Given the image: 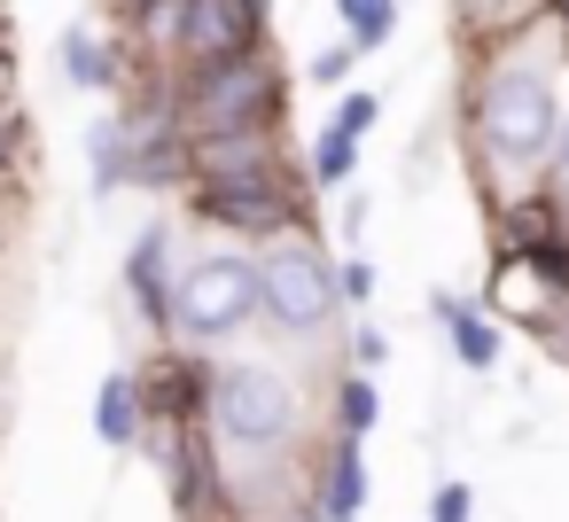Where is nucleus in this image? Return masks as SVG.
I'll return each instance as SVG.
<instances>
[{"label": "nucleus", "mask_w": 569, "mask_h": 522, "mask_svg": "<svg viewBox=\"0 0 569 522\" xmlns=\"http://www.w3.org/2000/svg\"><path fill=\"white\" fill-rule=\"evenodd\" d=\"M561 110H569V32L553 17H538L530 32L491 40V48H460L452 126H460V157H468L483 211L546 188Z\"/></svg>", "instance_id": "f257e3e1"}, {"label": "nucleus", "mask_w": 569, "mask_h": 522, "mask_svg": "<svg viewBox=\"0 0 569 522\" xmlns=\"http://www.w3.org/2000/svg\"><path fill=\"white\" fill-rule=\"evenodd\" d=\"M250 328H258V250L188 227V258H180V281H172V328H164V343H180L196 359H219Z\"/></svg>", "instance_id": "f03ea898"}, {"label": "nucleus", "mask_w": 569, "mask_h": 522, "mask_svg": "<svg viewBox=\"0 0 569 522\" xmlns=\"http://www.w3.org/2000/svg\"><path fill=\"white\" fill-rule=\"evenodd\" d=\"M343 320V289H336V250L297 227L281 242L258 250V328L281 343V351H328Z\"/></svg>", "instance_id": "7ed1b4c3"}, {"label": "nucleus", "mask_w": 569, "mask_h": 522, "mask_svg": "<svg viewBox=\"0 0 569 522\" xmlns=\"http://www.w3.org/2000/svg\"><path fill=\"white\" fill-rule=\"evenodd\" d=\"M172 110H180L188 141L273 133V126H289V71H281L273 48H250V56H227V63H196V71H172Z\"/></svg>", "instance_id": "20e7f679"}, {"label": "nucleus", "mask_w": 569, "mask_h": 522, "mask_svg": "<svg viewBox=\"0 0 569 522\" xmlns=\"http://www.w3.org/2000/svg\"><path fill=\"white\" fill-rule=\"evenodd\" d=\"M312 180H305V157L266 172V180H227V188H188V227L196 234H219V242H242V250H266L297 227H312Z\"/></svg>", "instance_id": "39448f33"}, {"label": "nucleus", "mask_w": 569, "mask_h": 522, "mask_svg": "<svg viewBox=\"0 0 569 522\" xmlns=\"http://www.w3.org/2000/svg\"><path fill=\"white\" fill-rule=\"evenodd\" d=\"M180 258H188V219H149L133 242H126V265H118V297L133 312V328L149 343H164L172 328V281H180Z\"/></svg>", "instance_id": "423d86ee"}, {"label": "nucleus", "mask_w": 569, "mask_h": 522, "mask_svg": "<svg viewBox=\"0 0 569 522\" xmlns=\"http://www.w3.org/2000/svg\"><path fill=\"white\" fill-rule=\"evenodd\" d=\"M250 48H273V0H180V63L172 71L227 63Z\"/></svg>", "instance_id": "0eeeda50"}, {"label": "nucleus", "mask_w": 569, "mask_h": 522, "mask_svg": "<svg viewBox=\"0 0 569 522\" xmlns=\"http://www.w3.org/2000/svg\"><path fill=\"white\" fill-rule=\"evenodd\" d=\"M56 71L71 79V94H118L141 63H133L126 32H110V24H94V17H71V24L56 32Z\"/></svg>", "instance_id": "6e6552de"}, {"label": "nucleus", "mask_w": 569, "mask_h": 522, "mask_svg": "<svg viewBox=\"0 0 569 522\" xmlns=\"http://www.w3.org/2000/svg\"><path fill=\"white\" fill-rule=\"evenodd\" d=\"M297 164L289 157V126L273 133H211V141H188V188H227V180H266Z\"/></svg>", "instance_id": "1a4fd4ad"}, {"label": "nucleus", "mask_w": 569, "mask_h": 522, "mask_svg": "<svg viewBox=\"0 0 569 522\" xmlns=\"http://www.w3.org/2000/svg\"><path fill=\"white\" fill-rule=\"evenodd\" d=\"M203 374H211V359H196L180 343H149L133 359V382H141L149 421H203Z\"/></svg>", "instance_id": "9d476101"}, {"label": "nucleus", "mask_w": 569, "mask_h": 522, "mask_svg": "<svg viewBox=\"0 0 569 522\" xmlns=\"http://www.w3.org/2000/svg\"><path fill=\"white\" fill-rule=\"evenodd\" d=\"M429 320L445 328V351H452V367H468V374H491L499 359H507V328L476 304V297H460V289H429Z\"/></svg>", "instance_id": "9b49d317"}, {"label": "nucleus", "mask_w": 569, "mask_h": 522, "mask_svg": "<svg viewBox=\"0 0 569 522\" xmlns=\"http://www.w3.org/2000/svg\"><path fill=\"white\" fill-rule=\"evenodd\" d=\"M367 444L359 436H328L312 460V514L320 522H359L367 514Z\"/></svg>", "instance_id": "f8f14e48"}, {"label": "nucleus", "mask_w": 569, "mask_h": 522, "mask_svg": "<svg viewBox=\"0 0 569 522\" xmlns=\"http://www.w3.org/2000/svg\"><path fill=\"white\" fill-rule=\"evenodd\" d=\"M483 227H491V258L569 242V219H561V203H553L546 188H538V195H515V203H491V211H483Z\"/></svg>", "instance_id": "ddd939ff"}, {"label": "nucleus", "mask_w": 569, "mask_h": 522, "mask_svg": "<svg viewBox=\"0 0 569 522\" xmlns=\"http://www.w3.org/2000/svg\"><path fill=\"white\" fill-rule=\"evenodd\" d=\"M141 429H149L141 382H133V367H110L102 390H94V436H102V452H141Z\"/></svg>", "instance_id": "4468645a"}, {"label": "nucleus", "mask_w": 569, "mask_h": 522, "mask_svg": "<svg viewBox=\"0 0 569 522\" xmlns=\"http://www.w3.org/2000/svg\"><path fill=\"white\" fill-rule=\"evenodd\" d=\"M87 188H94V203H118L133 188V133L118 110L87 126Z\"/></svg>", "instance_id": "2eb2a0df"}, {"label": "nucleus", "mask_w": 569, "mask_h": 522, "mask_svg": "<svg viewBox=\"0 0 569 522\" xmlns=\"http://www.w3.org/2000/svg\"><path fill=\"white\" fill-rule=\"evenodd\" d=\"M553 0H452V24H460V48H491V40H515L530 32Z\"/></svg>", "instance_id": "dca6fc26"}, {"label": "nucleus", "mask_w": 569, "mask_h": 522, "mask_svg": "<svg viewBox=\"0 0 569 522\" xmlns=\"http://www.w3.org/2000/svg\"><path fill=\"white\" fill-rule=\"evenodd\" d=\"M382 429V382L375 374H336V390H328V436H375Z\"/></svg>", "instance_id": "f3484780"}, {"label": "nucleus", "mask_w": 569, "mask_h": 522, "mask_svg": "<svg viewBox=\"0 0 569 522\" xmlns=\"http://www.w3.org/2000/svg\"><path fill=\"white\" fill-rule=\"evenodd\" d=\"M305 180H312V195H343V188L359 180V141L336 133V126H320V133L305 141Z\"/></svg>", "instance_id": "a211bd4d"}, {"label": "nucleus", "mask_w": 569, "mask_h": 522, "mask_svg": "<svg viewBox=\"0 0 569 522\" xmlns=\"http://www.w3.org/2000/svg\"><path fill=\"white\" fill-rule=\"evenodd\" d=\"M336 24L359 56H382L398 40V0H336Z\"/></svg>", "instance_id": "6ab92c4d"}, {"label": "nucleus", "mask_w": 569, "mask_h": 522, "mask_svg": "<svg viewBox=\"0 0 569 522\" xmlns=\"http://www.w3.org/2000/svg\"><path fill=\"white\" fill-rule=\"evenodd\" d=\"M328 126H336V133H351V141H367V133L382 126V94H375V87H343V94H336V110H328Z\"/></svg>", "instance_id": "aec40b11"}, {"label": "nucleus", "mask_w": 569, "mask_h": 522, "mask_svg": "<svg viewBox=\"0 0 569 522\" xmlns=\"http://www.w3.org/2000/svg\"><path fill=\"white\" fill-rule=\"evenodd\" d=\"M351 71H359V48H351V40H320V48H312V63H305V79H312V87H328V94H343V87H351Z\"/></svg>", "instance_id": "412c9836"}, {"label": "nucleus", "mask_w": 569, "mask_h": 522, "mask_svg": "<svg viewBox=\"0 0 569 522\" xmlns=\"http://www.w3.org/2000/svg\"><path fill=\"white\" fill-rule=\"evenodd\" d=\"M336 289H343V312H367V304H375V289H382V273H375V258H359V250H343V258H336Z\"/></svg>", "instance_id": "4be33fe9"}, {"label": "nucleus", "mask_w": 569, "mask_h": 522, "mask_svg": "<svg viewBox=\"0 0 569 522\" xmlns=\"http://www.w3.org/2000/svg\"><path fill=\"white\" fill-rule=\"evenodd\" d=\"M390 367V335L375 328V320H359L351 335H343V374H382Z\"/></svg>", "instance_id": "5701e85b"}, {"label": "nucleus", "mask_w": 569, "mask_h": 522, "mask_svg": "<svg viewBox=\"0 0 569 522\" xmlns=\"http://www.w3.org/2000/svg\"><path fill=\"white\" fill-rule=\"evenodd\" d=\"M429 522H476V491H468L460 475H445V483L429 491Z\"/></svg>", "instance_id": "b1692460"}, {"label": "nucleus", "mask_w": 569, "mask_h": 522, "mask_svg": "<svg viewBox=\"0 0 569 522\" xmlns=\"http://www.w3.org/2000/svg\"><path fill=\"white\" fill-rule=\"evenodd\" d=\"M546 195L561 203V219H569V110H561V133H553V157H546Z\"/></svg>", "instance_id": "393cba45"}, {"label": "nucleus", "mask_w": 569, "mask_h": 522, "mask_svg": "<svg viewBox=\"0 0 569 522\" xmlns=\"http://www.w3.org/2000/svg\"><path fill=\"white\" fill-rule=\"evenodd\" d=\"M17 211H24V195H17L9 172H0V258H9V242H17Z\"/></svg>", "instance_id": "a878e982"}, {"label": "nucleus", "mask_w": 569, "mask_h": 522, "mask_svg": "<svg viewBox=\"0 0 569 522\" xmlns=\"http://www.w3.org/2000/svg\"><path fill=\"white\" fill-rule=\"evenodd\" d=\"M367 219H375V211H367V195H343V219H336V234H343V242L359 250V234H367Z\"/></svg>", "instance_id": "bb28decb"}, {"label": "nucleus", "mask_w": 569, "mask_h": 522, "mask_svg": "<svg viewBox=\"0 0 569 522\" xmlns=\"http://www.w3.org/2000/svg\"><path fill=\"white\" fill-rule=\"evenodd\" d=\"M9 102H17V40L0 32V110H9Z\"/></svg>", "instance_id": "cd10ccee"}, {"label": "nucleus", "mask_w": 569, "mask_h": 522, "mask_svg": "<svg viewBox=\"0 0 569 522\" xmlns=\"http://www.w3.org/2000/svg\"><path fill=\"white\" fill-rule=\"evenodd\" d=\"M546 359H561V367H569V312L553 320V335H546Z\"/></svg>", "instance_id": "c85d7f7f"}, {"label": "nucleus", "mask_w": 569, "mask_h": 522, "mask_svg": "<svg viewBox=\"0 0 569 522\" xmlns=\"http://www.w3.org/2000/svg\"><path fill=\"white\" fill-rule=\"evenodd\" d=\"M110 9H118V17H141V9H149V0H110Z\"/></svg>", "instance_id": "c756f323"}, {"label": "nucleus", "mask_w": 569, "mask_h": 522, "mask_svg": "<svg viewBox=\"0 0 569 522\" xmlns=\"http://www.w3.org/2000/svg\"><path fill=\"white\" fill-rule=\"evenodd\" d=\"M546 17H553V24H561V32H569V0H553V9H546Z\"/></svg>", "instance_id": "7c9ffc66"}, {"label": "nucleus", "mask_w": 569, "mask_h": 522, "mask_svg": "<svg viewBox=\"0 0 569 522\" xmlns=\"http://www.w3.org/2000/svg\"><path fill=\"white\" fill-rule=\"evenodd\" d=\"M297 522H320V514H297Z\"/></svg>", "instance_id": "2f4dec72"}]
</instances>
